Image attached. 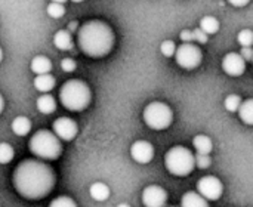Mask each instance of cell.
Instances as JSON below:
<instances>
[{"mask_svg": "<svg viewBox=\"0 0 253 207\" xmlns=\"http://www.w3.org/2000/svg\"><path fill=\"white\" fill-rule=\"evenodd\" d=\"M12 182L21 197L27 200H42L53 190L56 176L46 163L24 160L15 167Z\"/></svg>", "mask_w": 253, "mask_h": 207, "instance_id": "obj_1", "label": "cell"}, {"mask_svg": "<svg viewBox=\"0 0 253 207\" xmlns=\"http://www.w3.org/2000/svg\"><path fill=\"white\" fill-rule=\"evenodd\" d=\"M114 33L110 25L102 21L92 19L77 30V41L80 50L90 58H102L108 55L114 46Z\"/></svg>", "mask_w": 253, "mask_h": 207, "instance_id": "obj_2", "label": "cell"}, {"mask_svg": "<svg viewBox=\"0 0 253 207\" xmlns=\"http://www.w3.org/2000/svg\"><path fill=\"white\" fill-rule=\"evenodd\" d=\"M59 101L68 111H83L92 101V92L84 82L68 80L59 89Z\"/></svg>", "mask_w": 253, "mask_h": 207, "instance_id": "obj_3", "label": "cell"}, {"mask_svg": "<svg viewBox=\"0 0 253 207\" xmlns=\"http://www.w3.org/2000/svg\"><path fill=\"white\" fill-rule=\"evenodd\" d=\"M28 147L36 157L43 160H55L62 153L61 139L49 130L36 132L30 139Z\"/></svg>", "mask_w": 253, "mask_h": 207, "instance_id": "obj_4", "label": "cell"}, {"mask_svg": "<svg viewBox=\"0 0 253 207\" xmlns=\"http://www.w3.org/2000/svg\"><path fill=\"white\" fill-rule=\"evenodd\" d=\"M165 166L175 176H188L196 166L194 154L185 147H173L165 156Z\"/></svg>", "mask_w": 253, "mask_h": 207, "instance_id": "obj_5", "label": "cell"}, {"mask_svg": "<svg viewBox=\"0 0 253 207\" xmlns=\"http://www.w3.org/2000/svg\"><path fill=\"white\" fill-rule=\"evenodd\" d=\"M145 124L153 130H165L172 124L173 113L172 108L165 102H151L145 107L142 113Z\"/></svg>", "mask_w": 253, "mask_h": 207, "instance_id": "obj_6", "label": "cell"}, {"mask_svg": "<svg viewBox=\"0 0 253 207\" xmlns=\"http://www.w3.org/2000/svg\"><path fill=\"white\" fill-rule=\"evenodd\" d=\"M175 59L181 68L194 70L200 65L203 55H202V50L197 44H193L190 41H184L179 47H176Z\"/></svg>", "mask_w": 253, "mask_h": 207, "instance_id": "obj_7", "label": "cell"}, {"mask_svg": "<svg viewBox=\"0 0 253 207\" xmlns=\"http://www.w3.org/2000/svg\"><path fill=\"white\" fill-rule=\"evenodd\" d=\"M197 191L208 202H216L222 196V193H224V185L215 176H203L197 182Z\"/></svg>", "mask_w": 253, "mask_h": 207, "instance_id": "obj_8", "label": "cell"}, {"mask_svg": "<svg viewBox=\"0 0 253 207\" xmlns=\"http://www.w3.org/2000/svg\"><path fill=\"white\" fill-rule=\"evenodd\" d=\"M52 127H53V133H55L59 139L67 141V142L73 141V139L77 136V133H79V126H77V123H76L74 120L68 119V117H59V119H56V120L53 122Z\"/></svg>", "mask_w": 253, "mask_h": 207, "instance_id": "obj_9", "label": "cell"}, {"mask_svg": "<svg viewBox=\"0 0 253 207\" xmlns=\"http://www.w3.org/2000/svg\"><path fill=\"white\" fill-rule=\"evenodd\" d=\"M168 202V193L159 185H148L142 191V203L147 207H162Z\"/></svg>", "mask_w": 253, "mask_h": 207, "instance_id": "obj_10", "label": "cell"}, {"mask_svg": "<svg viewBox=\"0 0 253 207\" xmlns=\"http://www.w3.org/2000/svg\"><path fill=\"white\" fill-rule=\"evenodd\" d=\"M222 70L233 77H239L246 71V61L240 53L230 52L222 59Z\"/></svg>", "mask_w": 253, "mask_h": 207, "instance_id": "obj_11", "label": "cell"}, {"mask_svg": "<svg viewBox=\"0 0 253 207\" xmlns=\"http://www.w3.org/2000/svg\"><path fill=\"white\" fill-rule=\"evenodd\" d=\"M130 156L132 159L139 165H147L154 157V148L147 141H136L130 147Z\"/></svg>", "mask_w": 253, "mask_h": 207, "instance_id": "obj_12", "label": "cell"}, {"mask_svg": "<svg viewBox=\"0 0 253 207\" xmlns=\"http://www.w3.org/2000/svg\"><path fill=\"white\" fill-rule=\"evenodd\" d=\"M34 87L42 93H49L55 87V77L49 73L37 74V77L34 79Z\"/></svg>", "mask_w": 253, "mask_h": 207, "instance_id": "obj_13", "label": "cell"}, {"mask_svg": "<svg viewBox=\"0 0 253 207\" xmlns=\"http://www.w3.org/2000/svg\"><path fill=\"white\" fill-rule=\"evenodd\" d=\"M181 205L184 207H206L209 202L197 191H188L182 196Z\"/></svg>", "mask_w": 253, "mask_h": 207, "instance_id": "obj_14", "label": "cell"}, {"mask_svg": "<svg viewBox=\"0 0 253 207\" xmlns=\"http://www.w3.org/2000/svg\"><path fill=\"white\" fill-rule=\"evenodd\" d=\"M31 71L34 74H44V73H50L52 70V62L47 56H43V55H37L31 59Z\"/></svg>", "mask_w": 253, "mask_h": 207, "instance_id": "obj_15", "label": "cell"}, {"mask_svg": "<svg viewBox=\"0 0 253 207\" xmlns=\"http://www.w3.org/2000/svg\"><path fill=\"white\" fill-rule=\"evenodd\" d=\"M36 105L42 114H52L56 110V101L49 93H43L42 96H39L36 101Z\"/></svg>", "mask_w": 253, "mask_h": 207, "instance_id": "obj_16", "label": "cell"}, {"mask_svg": "<svg viewBox=\"0 0 253 207\" xmlns=\"http://www.w3.org/2000/svg\"><path fill=\"white\" fill-rule=\"evenodd\" d=\"M53 44L59 50H70L73 47V39L70 31L67 30H59L53 36Z\"/></svg>", "mask_w": 253, "mask_h": 207, "instance_id": "obj_17", "label": "cell"}, {"mask_svg": "<svg viewBox=\"0 0 253 207\" xmlns=\"http://www.w3.org/2000/svg\"><path fill=\"white\" fill-rule=\"evenodd\" d=\"M12 132L18 136H25L30 133L31 130V122L28 117H24V116H19L16 117L13 122H12Z\"/></svg>", "mask_w": 253, "mask_h": 207, "instance_id": "obj_18", "label": "cell"}, {"mask_svg": "<svg viewBox=\"0 0 253 207\" xmlns=\"http://www.w3.org/2000/svg\"><path fill=\"white\" fill-rule=\"evenodd\" d=\"M89 194L95 202H105L110 197V188H108V185H105L102 182H95L90 185Z\"/></svg>", "mask_w": 253, "mask_h": 207, "instance_id": "obj_19", "label": "cell"}, {"mask_svg": "<svg viewBox=\"0 0 253 207\" xmlns=\"http://www.w3.org/2000/svg\"><path fill=\"white\" fill-rule=\"evenodd\" d=\"M193 145H194L196 151L200 154H211V151L213 150V142L206 135H197L193 139Z\"/></svg>", "mask_w": 253, "mask_h": 207, "instance_id": "obj_20", "label": "cell"}, {"mask_svg": "<svg viewBox=\"0 0 253 207\" xmlns=\"http://www.w3.org/2000/svg\"><path fill=\"white\" fill-rule=\"evenodd\" d=\"M239 117L243 123L253 126V99H246L240 104Z\"/></svg>", "mask_w": 253, "mask_h": 207, "instance_id": "obj_21", "label": "cell"}, {"mask_svg": "<svg viewBox=\"0 0 253 207\" xmlns=\"http://www.w3.org/2000/svg\"><path fill=\"white\" fill-rule=\"evenodd\" d=\"M200 28H202L208 36L215 34V33H218V30H219V21H218L215 16H205V18H202V21H200Z\"/></svg>", "mask_w": 253, "mask_h": 207, "instance_id": "obj_22", "label": "cell"}, {"mask_svg": "<svg viewBox=\"0 0 253 207\" xmlns=\"http://www.w3.org/2000/svg\"><path fill=\"white\" fill-rule=\"evenodd\" d=\"M47 15L50 18H62L65 15V7L64 3H58V1H50L46 7Z\"/></svg>", "mask_w": 253, "mask_h": 207, "instance_id": "obj_23", "label": "cell"}, {"mask_svg": "<svg viewBox=\"0 0 253 207\" xmlns=\"http://www.w3.org/2000/svg\"><path fill=\"white\" fill-rule=\"evenodd\" d=\"M13 156H15L13 148L7 142H1L0 144V163L1 165H7L9 162H12Z\"/></svg>", "mask_w": 253, "mask_h": 207, "instance_id": "obj_24", "label": "cell"}, {"mask_svg": "<svg viewBox=\"0 0 253 207\" xmlns=\"http://www.w3.org/2000/svg\"><path fill=\"white\" fill-rule=\"evenodd\" d=\"M240 104H242V98H240L239 95H228V96L225 98V102H224L227 111H230V113L239 111Z\"/></svg>", "mask_w": 253, "mask_h": 207, "instance_id": "obj_25", "label": "cell"}, {"mask_svg": "<svg viewBox=\"0 0 253 207\" xmlns=\"http://www.w3.org/2000/svg\"><path fill=\"white\" fill-rule=\"evenodd\" d=\"M237 41L240 46H252L253 44V31L252 30H242L237 36Z\"/></svg>", "mask_w": 253, "mask_h": 207, "instance_id": "obj_26", "label": "cell"}, {"mask_svg": "<svg viewBox=\"0 0 253 207\" xmlns=\"http://www.w3.org/2000/svg\"><path fill=\"white\" fill-rule=\"evenodd\" d=\"M160 50L162 53L166 56V58H170V56H175V52H176V46L172 40H165L162 44H160Z\"/></svg>", "mask_w": 253, "mask_h": 207, "instance_id": "obj_27", "label": "cell"}, {"mask_svg": "<svg viewBox=\"0 0 253 207\" xmlns=\"http://www.w3.org/2000/svg\"><path fill=\"white\" fill-rule=\"evenodd\" d=\"M208 39H209V36H208L202 28L191 30V43H193V41H196V43H202V44H205V43H208Z\"/></svg>", "mask_w": 253, "mask_h": 207, "instance_id": "obj_28", "label": "cell"}, {"mask_svg": "<svg viewBox=\"0 0 253 207\" xmlns=\"http://www.w3.org/2000/svg\"><path fill=\"white\" fill-rule=\"evenodd\" d=\"M194 160H196V166L199 169H208L212 165V160H211L209 154H200V153H197V156L194 157Z\"/></svg>", "mask_w": 253, "mask_h": 207, "instance_id": "obj_29", "label": "cell"}, {"mask_svg": "<svg viewBox=\"0 0 253 207\" xmlns=\"http://www.w3.org/2000/svg\"><path fill=\"white\" fill-rule=\"evenodd\" d=\"M52 207H74L77 206L76 202L71 199V197H67V196H62V197H58L56 200H53L50 203Z\"/></svg>", "mask_w": 253, "mask_h": 207, "instance_id": "obj_30", "label": "cell"}, {"mask_svg": "<svg viewBox=\"0 0 253 207\" xmlns=\"http://www.w3.org/2000/svg\"><path fill=\"white\" fill-rule=\"evenodd\" d=\"M61 68H62V71H65V73H73V71H76L77 64H76V61L71 59V58H64V59L61 61Z\"/></svg>", "mask_w": 253, "mask_h": 207, "instance_id": "obj_31", "label": "cell"}, {"mask_svg": "<svg viewBox=\"0 0 253 207\" xmlns=\"http://www.w3.org/2000/svg\"><path fill=\"white\" fill-rule=\"evenodd\" d=\"M240 55L245 61H253V47L252 46H242Z\"/></svg>", "mask_w": 253, "mask_h": 207, "instance_id": "obj_32", "label": "cell"}, {"mask_svg": "<svg viewBox=\"0 0 253 207\" xmlns=\"http://www.w3.org/2000/svg\"><path fill=\"white\" fill-rule=\"evenodd\" d=\"M249 1H251V0H228V3H231V4L236 6V7H243V6H246Z\"/></svg>", "mask_w": 253, "mask_h": 207, "instance_id": "obj_33", "label": "cell"}, {"mask_svg": "<svg viewBox=\"0 0 253 207\" xmlns=\"http://www.w3.org/2000/svg\"><path fill=\"white\" fill-rule=\"evenodd\" d=\"M77 30V22H70L68 24V31H76Z\"/></svg>", "mask_w": 253, "mask_h": 207, "instance_id": "obj_34", "label": "cell"}, {"mask_svg": "<svg viewBox=\"0 0 253 207\" xmlns=\"http://www.w3.org/2000/svg\"><path fill=\"white\" fill-rule=\"evenodd\" d=\"M3 108H4V99H3V96L0 93V114L3 113Z\"/></svg>", "mask_w": 253, "mask_h": 207, "instance_id": "obj_35", "label": "cell"}, {"mask_svg": "<svg viewBox=\"0 0 253 207\" xmlns=\"http://www.w3.org/2000/svg\"><path fill=\"white\" fill-rule=\"evenodd\" d=\"M1 59H3V50H1V47H0V62H1Z\"/></svg>", "mask_w": 253, "mask_h": 207, "instance_id": "obj_36", "label": "cell"}, {"mask_svg": "<svg viewBox=\"0 0 253 207\" xmlns=\"http://www.w3.org/2000/svg\"><path fill=\"white\" fill-rule=\"evenodd\" d=\"M52 1H58V3H65L67 0H52Z\"/></svg>", "mask_w": 253, "mask_h": 207, "instance_id": "obj_37", "label": "cell"}, {"mask_svg": "<svg viewBox=\"0 0 253 207\" xmlns=\"http://www.w3.org/2000/svg\"><path fill=\"white\" fill-rule=\"evenodd\" d=\"M73 3H80V1H84V0H71Z\"/></svg>", "mask_w": 253, "mask_h": 207, "instance_id": "obj_38", "label": "cell"}]
</instances>
